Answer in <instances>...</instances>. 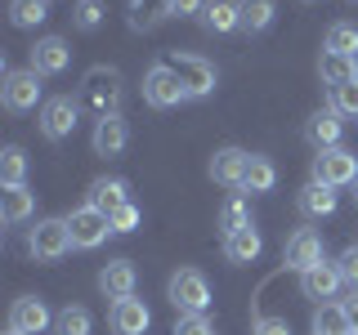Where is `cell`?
I'll return each instance as SVG.
<instances>
[{
    "mask_svg": "<svg viewBox=\"0 0 358 335\" xmlns=\"http://www.w3.org/2000/svg\"><path fill=\"white\" fill-rule=\"evenodd\" d=\"M121 94H126V81H121L117 67H90L81 76V89H76V103L85 112H94V121H99L121 107Z\"/></svg>",
    "mask_w": 358,
    "mask_h": 335,
    "instance_id": "1",
    "label": "cell"
},
{
    "mask_svg": "<svg viewBox=\"0 0 358 335\" xmlns=\"http://www.w3.org/2000/svg\"><path fill=\"white\" fill-rule=\"evenodd\" d=\"M67 251H76L72 232H67V219H36L27 228V255L36 264H54V260H63Z\"/></svg>",
    "mask_w": 358,
    "mask_h": 335,
    "instance_id": "2",
    "label": "cell"
},
{
    "mask_svg": "<svg viewBox=\"0 0 358 335\" xmlns=\"http://www.w3.org/2000/svg\"><path fill=\"white\" fill-rule=\"evenodd\" d=\"M143 103L157 107V112H166V107H179V103H188V89L184 81H179V72L171 63H152L148 72H143Z\"/></svg>",
    "mask_w": 358,
    "mask_h": 335,
    "instance_id": "3",
    "label": "cell"
},
{
    "mask_svg": "<svg viewBox=\"0 0 358 335\" xmlns=\"http://www.w3.org/2000/svg\"><path fill=\"white\" fill-rule=\"evenodd\" d=\"M166 299L175 304V313H206L210 308V282L197 268H179L166 282Z\"/></svg>",
    "mask_w": 358,
    "mask_h": 335,
    "instance_id": "4",
    "label": "cell"
},
{
    "mask_svg": "<svg viewBox=\"0 0 358 335\" xmlns=\"http://www.w3.org/2000/svg\"><path fill=\"white\" fill-rule=\"evenodd\" d=\"M41 76L31 72V67H14V72H5V85H0V103H5V112H14V117H22V112H31L41 103Z\"/></svg>",
    "mask_w": 358,
    "mask_h": 335,
    "instance_id": "5",
    "label": "cell"
},
{
    "mask_svg": "<svg viewBox=\"0 0 358 335\" xmlns=\"http://www.w3.org/2000/svg\"><path fill=\"white\" fill-rule=\"evenodd\" d=\"M67 219V232H72V246L76 251H99L108 237H112V223L103 210H94V206H76L72 215H63Z\"/></svg>",
    "mask_w": 358,
    "mask_h": 335,
    "instance_id": "6",
    "label": "cell"
},
{
    "mask_svg": "<svg viewBox=\"0 0 358 335\" xmlns=\"http://www.w3.org/2000/svg\"><path fill=\"white\" fill-rule=\"evenodd\" d=\"M171 67L179 72V81H184L188 98H206V94H215L220 72H215V63H210V59H201V54H171Z\"/></svg>",
    "mask_w": 358,
    "mask_h": 335,
    "instance_id": "7",
    "label": "cell"
},
{
    "mask_svg": "<svg viewBox=\"0 0 358 335\" xmlns=\"http://www.w3.org/2000/svg\"><path fill=\"white\" fill-rule=\"evenodd\" d=\"M313 179L327 188H354L358 179V156L350 148H322L313 156Z\"/></svg>",
    "mask_w": 358,
    "mask_h": 335,
    "instance_id": "8",
    "label": "cell"
},
{
    "mask_svg": "<svg viewBox=\"0 0 358 335\" xmlns=\"http://www.w3.org/2000/svg\"><path fill=\"white\" fill-rule=\"evenodd\" d=\"M76 117H81V103H76L72 94H59V98H45V103H41L36 121H41V134L50 143H63L67 134L76 130Z\"/></svg>",
    "mask_w": 358,
    "mask_h": 335,
    "instance_id": "9",
    "label": "cell"
},
{
    "mask_svg": "<svg viewBox=\"0 0 358 335\" xmlns=\"http://www.w3.org/2000/svg\"><path fill=\"white\" fill-rule=\"evenodd\" d=\"M327 255H322V237L313 228H296L282 246V268H291V273H309L313 264H322Z\"/></svg>",
    "mask_w": 358,
    "mask_h": 335,
    "instance_id": "10",
    "label": "cell"
},
{
    "mask_svg": "<svg viewBox=\"0 0 358 335\" xmlns=\"http://www.w3.org/2000/svg\"><path fill=\"white\" fill-rule=\"evenodd\" d=\"M67 63H72V50H67L63 36H41L27 50V67L36 76H59V72H67Z\"/></svg>",
    "mask_w": 358,
    "mask_h": 335,
    "instance_id": "11",
    "label": "cell"
},
{
    "mask_svg": "<svg viewBox=\"0 0 358 335\" xmlns=\"http://www.w3.org/2000/svg\"><path fill=\"white\" fill-rule=\"evenodd\" d=\"M108 327H112V335H143L152 327V313H148V304L143 299H112V308H108Z\"/></svg>",
    "mask_w": 358,
    "mask_h": 335,
    "instance_id": "12",
    "label": "cell"
},
{
    "mask_svg": "<svg viewBox=\"0 0 358 335\" xmlns=\"http://www.w3.org/2000/svg\"><path fill=\"white\" fill-rule=\"evenodd\" d=\"M130 143V126L121 112H112V117H99L94 121V134H90V148H94V156H121Z\"/></svg>",
    "mask_w": 358,
    "mask_h": 335,
    "instance_id": "13",
    "label": "cell"
},
{
    "mask_svg": "<svg viewBox=\"0 0 358 335\" xmlns=\"http://www.w3.org/2000/svg\"><path fill=\"white\" fill-rule=\"evenodd\" d=\"M9 327L22 331V335H41L45 327H54V313L41 295H18L14 308H9Z\"/></svg>",
    "mask_w": 358,
    "mask_h": 335,
    "instance_id": "14",
    "label": "cell"
},
{
    "mask_svg": "<svg viewBox=\"0 0 358 335\" xmlns=\"http://www.w3.org/2000/svg\"><path fill=\"white\" fill-rule=\"evenodd\" d=\"M341 282H345V277H341V264H327V260H322V264H313L309 273H300V295H305V299H318V304H331L336 290H341Z\"/></svg>",
    "mask_w": 358,
    "mask_h": 335,
    "instance_id": "15",
    "label": "cell"
},
{
    "mask_svg": "<svg viewBox=\"0 0 358 335\" xmlns=\"http://www.w3.org/2000/svg\"><path fill=\"white\" fill-rule=\"evenodd\" d=\"M305 139L313 143V148H341V139H345V117L336 107H318L313 117L305 121Z\"/></svg>",
    "mask_w": 358,
    "mask_h": 335,
    "instance_id": "16",
    "label": "cell"
},
{
    "mask_svg": "<svg viewBox=\"0 0 358 335\" xmlns=\"http://www.w3.org/2000/svg\"><path fill=\"white\" fill-rule=\"evenodd\" d=\"M134 286H139V268L130 260H108L99 268V290H103L108 299H130Z\"/></svg>",
    "mask_w": 358,
    "mask_h": 335,
    "instance_id": "17",
    "label": "cell"
},
{
    "mask_svg": "<svg viewBox=\"0 0 358 335\" xmlns=\"http://www.w3.org/2000/svg\"><path fill=\"white\" fill-rule=\"evenodd\" d=\"M246 165H251V152H242V148H220L215 156H210V179L224 188H242L246 184Z\"/></svg>",
    "mask_w": 358,
    "mask_h": 335,
    "instance_id": "18",
    "label": "cell"
},
{
    "mask_svg": "<svg viewBox=\"0 0 358 335\" xmlns=\"http://www.w3.org/2000/svg\"><path fill=\"white\" fill-rule=\"evenodd\" d=\"M336 188H327V184H318V179H309L305 188L296 193V206H300V215L305 219H327V215H336Z\"/></svg>",
    "mask_w": 358,
    "mask_h": 335,
    "instance_id": "19",
    "label": "cell"
},
{
    "mask_svg": "<svg viewBox=\"0 0 358 335\" xmlns=\"http://www.w3.org/2000/svg\"><path fill=\"white\" fill-rule=\"evenodd\" d=\"M31 215H36V193H31L27 184L0 193V219H5V228H18V223H27Z\"/></svg>",
    "mask_w": 358,
    "mask_h": 335,
    "instance_id": "20",
    "label": "cell"
},
{
    "mask_svg": "<svg viewBox=\"0 0 358 335\" xmlns=\"http://www.w3.org/2000/svg\"><path fill=\"white\" fill-rule=\"evenodd\" d=\"M201 27L215 31V36L242 31V9H238V0H206V9H201Z\"/></svg>",
    "mask_w": 358,
    "mask_h": 335,
    "instance_id": "21",
    "label": "cell"
},
{
    "mask_svg": "<svg viewBox=\"0 0 358 335\" xmlns=\"http://www.w3.org/2000/svg\"><path fill=\"white\" fill-rule=\"evenodd\" d=\"M85 206L112 215V210L130 206V184H126V179H94V184H90V201H85Z\"/></svg>",
    "mask_w": 358,
    "mask_h": 335,
    "instance_id": "22",
    "label": "cell"
},
{
    "mask_svg": "<svg viewBox=\"0 0 358 335\" xmlns=\"http://www.w3.org/2000/svg\"><path fill=\"white\" fill-rule=\"evenodd\" d=\"M264 251V237L255 228H242V232H229L224 237V260L229 264H255Z\"/></svg>",
    "mask_w": 358,
    "mask_h": 335,
    "instance_id": "23",
    "label": "cell"
},
{
    "mask_svg": "<svg viewBox=\"0 0 358 335\" xmlns=\"http://www.w3.org/2000/svg\"><path fill=\"white\" fill-rule=\"evenodd\" d=\"M309 331H313V335H354L350 318H345V308H341V299H331V304H318V308H313Z\"/></svg>",
    "mask_w": 358,
    "mask_h": 335,
    "instance_id": "24",
    "label": "cell"
},
{
    "mask_svg": "<svg viewBox=\"0 0 358 335\" xmlns=\"http://www.w3.org/2000/svg\"><path fill=\"white\" fill-rule=\"evenodd\" d=\"M318 76H322V85H327V89H341V85L358 81V59H341V54H322V59H318Z\"/></svg>",
    "mask_w": 358,
    "mask_h": 335,
    "instance_id": "25",
    "label": "cell"
},
{
    "mask_svg": "<svg viewBox=\"0 0 358 335\" xmlns=\"http://www.w3.org/2000/svg\"><path fill=\"white\" fill-rule=\"evenodd\" d=\"M322 54H341V59H358V27L354 22H331L322 36Z\"/></svg>",
    "mask_w": 358,
    "mask_h": 335,
    "instance_id": "26",
    "label": "cell"
},
{
    "mask_svg": "<svg viewBox=\"0 0 358 335\" xmlns=\"http://www.w3.org/2000/svg\"><path fill=\"white\" fill-rule=\"evenodd\" d=\"M238 9H242V31L246 36L268 31V22H273V14H278L273 0H238Z\"/></svg>",
    "mask_w": 358,
    "mask_h": 335,
    "instance_id": "27",
    "label": "cell"
},
{
    "mask_svg": "<svg viewBox=\"0 0 358 335\" xmlns=\"http://www.w3.org/2000/svg\"><path fill=\"white\" fill-rule=\"evenodd\" d=\"M246 193H273L278 188V165L268 161V156H260V152H251V165H246Z\"/></svg>",
    "mask_w": 358,
    "mask_h": 335,
    "instance_id": "28",
    "label": "cell"
},
{
    "mask_svg": "<svg viewBox=\"0 0 358 335\" xmlns=\"http://www.w3.org/2000/svg\"><path fill=\"white\" fill-rule=\"evenodd\" d=\"M162 18H171V0H130V27L148 31Z\"/></svg>",
    "mask_w": 358,
    "mask_h": 335,
    "instance_id": "29",
    "label": "cell"
},
{
    "mask_svg": "<svg viewBox=\"0 0 358 335\" xmlns=\"http://www.w3.org/2000/svg\"><path fill=\"white\" fill-rule=\"evenodd\" d=\"M90 331H94V318H90L85 304H67L54 318V335H90Z\"/></svg>",
    "mask_w": 358,
    "mask_h": 335,
    "instance_id": "30",
    "label": "cell"
},
{
    "mask_svg": "<svg viewBox=\"0 0 358 335\" xmlns=\"http://www.w3.org/2000/svg\"><path fill=\"white\" fill-rule=\"evenodd\" d=\"M22 179H27V152H22L18 143H9V148L0 152V184H5V188H18Z\"/></svg>",
    "mask_w": 358,
    "mask_h": 335,
    "instance_id": "31",
    "label": "cell"
},
{
    "mask_svg": "<svg viewBox=\"0 0 358 335\" xmlns=\"http://www.w3.org/2000/svg\"><path fill=\"white\" fill-rule=\"evenodd\" d=\"M9 18L14 27H41L50 18V0H9Z\"/></svg>",
    "mask_w": 358,
    "mask_h": 335,
    "instance_id": "32",
    "label": "cell"
},
{
    "mask_svg": "<svg viewBox=\"0 0 358 335\" xmlns=\"http://www.w3.org/2000/svg\"><path fill=\"white\" fill-rule=\"evenodd\" d=\"M220 228H224V237H229V232H242V228H251V206H246L242 197L224 201V210H220Z\"/></svg>",
    "mask_w": 358,
    "mask_h": 335,
    "instance_id": "33",
    "label": "cell"
},
{
    "mask_svg": "<svg viewBox=\"0 0 358 335\" xmlns=\"http://www.w3.org/2000/svg\"><path fill=\"white\" fill-rule=\"evenodd\" d=\"M103 22V0H76L72 5V27L76 31H94Z\"/></svg>",
    "mask_w": 358,
    "mask_h": 335,
    "instance_id": "34",
    "label": "cell"
},
{
    "mask_svg": "<svg viewBox=\"0 0 358 335\" xmlns=\"http://www.w3.org/2000/svg\"><path fill=\"white\" fill-rule=\"evenodd\" d=\"M171 335H215V327H210L206 313H179Z\"/></svg>",
    "mask_w": 358,
    "mask_h": 335,
    "instance_id": "35",
    "label": "cell"
},
{
    "mask_svg": "<svg viewBox=\"0 0 358 335\" xmlns=\"http://www.w3.org/2000/svg\"><path fill=\"white\" fill-rule=\"evenodd\" d=\"M331 107L341 112V117H354V121H358V81L331 89Z\"/></svg>",
    "mask_w": 358,
    "mask_h": 335,
    "instance_id": "36",
    "label": "cell"
},
{
    "mask_svg": "<svg viewBox=\"0 0 358 335\" xmlns=\"http://www.w3.org/2000/svg\"><path fill=\"white\" fill-rule=\"evenodd\" d=\"M108 223H112V232H134V228H139V223H143V210H139V206H134V201H130V206L112 210V215H108Z\"/></svg>",
    "mask_w": 358,
    "mask_h": 335,
    "instance_id": "37",
    "label": "cell"
},
{
    "mask_svg": "<svg viewBox=\"0 0 358 335\" xmlns=\"http://www.w3.org/2000/svg\"><path fill=\"white\" fill-rule=\"evenodd\" d=\"M336 264H341V277H345V286H350V290H358V241H350V246H345V251H341V260H336Z\"/></svg>",
    "mask_w": 358,
    "mask_h": 335,
    "instance_id": "38",
    "label": "cell"
},
{
    "mask_svg": "<svg viewBox=\"0 0 358 335\" xmlns=\"http://www.w3.org/2000/svg\"><path fill=\"white\" fill-rule=\"evenodd\" d=\"M251 335H291L287 318H268V313H255L251 318Z\"/></svg>",
    "mask_w": 358,
    "mask_h": 335,
    "instance_id": "39",
    "label": "cell"
},
{
    "mask_svg": "<svg viewBox=\"0 0 358 335\" xmlns=\"http://www.w3.org/2000/svg\"><path fill=\"white\" fill-rule=\"evenodd\" d=\"M206 0H171V18H201Z\"/></svg>",
    "mask_w": 358,
    "mask_h": 335,
    "instance_id": "40",
    "label": "cell"
},
{
    "mask_svg": "<svg viewBox=\"0 0 358 335\" xmlns=\"http://www.w3.org/2000/svg\"><path fill=\"white\" fill-rule=\"evenodd\" d=\"M341 308H345V318H350V327H354V335H358V290L341 295Z\"/></svg>",
    "mask_w": 358,
    "mask_h": 335,
    "instance_id": "41",
    "label": "cell"
},
{
    "mask_svg": "<svg viewBox=\"0 0 358 335\" xmlns=\"http://www.w3.org/2000/svg\"><path fill=\"white\" fill-rule=\"evenodd\" d=\"M5 335H22V331H14V327H9V331H5Z\"/></svg>",
    "mask_w": 358,
    "mask_h": 335,
    "instance_id": "42",
    "label": "cell"
},
{
    "mask_svg": "<svg viewBox=\"0 0 358 335\" xmlns=\"http://www.w3.org/2000/svg\"><path fill=\"white\" fill-rule=\"evenodd\" d=\"M354 201H358V179H354Z\"/></svg>",
    "mask_w": 358,
    "mask_h": 335,
    "instance_id": "43",
    "label": "cell"
},
{
    "mask_svg": "<svg viewBox=\"0 0 358 335\" xmlns=\"http://www.w3.org/2000/svg\"><path fill=\"white\" fill-rule=\"evenodd\" d=\"M350 5H358V0H350Z\"/></svg>",
    "mask_w": 358,
    "mask_h": 335,
    "instance_id": "44",
    "label": "cell"
},
{
    "mask_svg": "<svg viewBox=\"0 0 358 335\" xmlns=\"http://www.w3.org/2000/svg\"><path fill=\"white\" fill-rule=\"evenodd\" d=\"M305 5H313V0H305Z\"/></svg>",
    "mask_w": 358,
    "mask_h": 335,
    "instance_id": "45",
    "label": "cell"
}]
</instances>
